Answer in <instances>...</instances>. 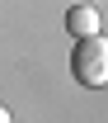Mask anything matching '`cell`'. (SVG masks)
I'll return each mask as SVG.
<instances>
[{
  "mask_svg": "<svg viewBox=\"0 0 108 123\" xmlns=\"http://www.w3.org/2000/svg\"><path fill=\"white\" fill-rule=\"evenodd\" d=\"M71 76H75L80 85H85V90H103V85H108V38H103V33L75 38Z\"/></svg>",
  "mask_w": 108,
  "mask_h": 123,
  "instance_id": "obj_1",
  "label": "cell"
},
{
  "mask_svg": "<svg viewBox=\"0 0 108 123\" xmlns=\"http://www.w3.org/2000/svg\"><path fill=\"white\" fill-rule=\"evenodd\" d=\"M66 29H71V38H89V33H99V10L75 5V10L66 14Z\"/></svg>",
  "mask_w": 108,
  "mask_h": 123,
  "instance_id": "obj_2",
  "label": "cell"
},
{
  "mask_svg": "<svg viewBox=\"0 0 108 123\" xmlns=\"http://www.w3.org/2000/svg\"><path fill=\"white\" fill-rule=\"evenodd\" d=\"M0 123H14V118H10V109H5V104H0Z\"/></svg>",
  "mask_w": 108,
  "mask_h": 123,
  "instance_id": "obj_3",
  "label": "cell"
}]
</instances>
